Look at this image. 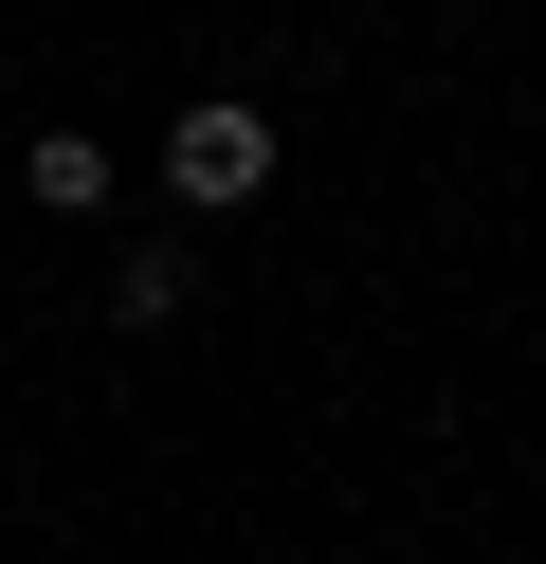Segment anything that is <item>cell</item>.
Wrapping results in <instances>:
<instances>
[{
	"instance_id": "2",
	"label": "cell",
	"mask_w": 546,
	"mask_h": 564,
	"mask_svg": "<svg viewBox=\"0 0 546 564\" xmlns=\"http://www.w3.org/2000/svg\"><path fill=\"white\" fill-rule=\"evenodd\" d=\"M19 183L55 200V219H92V200H109V147H92V128H36V164H19Z\"/></svg>"
},
{
	"instance_id": "3",
	"label": "cell",
	"mask_w": 546,
	"mask_h": 564,
	"mask_svg": "<svg viewBox=\"0 0 546 564\" xmlns=\"http://www.w3.org/2000/svg\"><path fill=\"white\" fill-rule=\"evenodd\" d=\"M182 292H201V273H182V256H128V273H109V328H164Z\"/></svg>"
},
{
	"instance_id": "1",
	"label": "cell",
	"mask_w": 546,
	"mask_h": 564,
	"mask_svg": "<svg viewBox=\"0 0 546 564\" xmlns=\"http://www.w3.org/2000/svg\"><path fill=\"white\" fill-rule=\"evenodd\" d=\"M164 183H182V200H255V183H274V110H237V91H201V110L164 128Z\"/></svg>"
}]
</instances>
